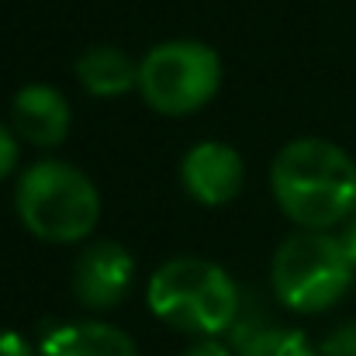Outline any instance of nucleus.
<instances>
[{"instance_id": "10", "label": "nucleus", "mask_w": 356, "mask_h": 356, "mask_svg": "<svg viewBox=\"0 0 356 356\" xmlns=\"http://www.w3.org/2000/svg\"><path fill=\"white\" fill-rule=\"evenodd\" d=\"M76 76L94 97H121L138 87V63H131L115 45H97L76 59Z\"/></svg>"}, {"instance_id": "5", "label": "nucleus", "mask_w": 356, "mask_h": 356, "mask_svg": "<svg viewBox=\"0 0 356 356\" xmlns=\"http://www.w3.org/2000/svg\"><path fill=\"white\" fill-rule=\"evenodd\" d=\"M222 87V59L211 45L177 38L145 52L138 63V94L159 115L180 118L201 111Z\"/></svg>"}, {"instance_id": "11", "label": "nucleus", "mask_w": 356, "mask_h": 356, "mask_svg": "<svg viewBox=\"0 0 356 356\" xmlns=\"http://www.w3.org/2000/svg\"><path fill=\"white\" fill-rule=\"evenodd\" d=\"M238 356H318L298 329H263L238 346Z\"/></svg>"}, {"instance_id": "1", "label": "nucleus", "mask_w": 356, "mask_h": 356, "mask_svg": "<svg viewBox=\"0 0 356 356\" xmlns=\"http://www.w3.org/2000/svg\"><path fill=\"white\" fill-rule=\"evenodd\" d=\"M277 208L305 232H329L356 211V163L336 142L294 138L270 166Z\"/></svg>"}, {"instance_id": "3", "label": "nucleus", "mask_w": 356, "mask_h": 356, "mask_svg": "<svg viewBox=\"0 0 356 356\" xmlns=\"http://www.w3.org/2000/svg\"><path fill=\"white\" fill-rule=\"evenodd\" d=\"M14 208L21 225L42 242L73 245L97 229L101 194L94 180L63 159H42L28 166L14 187Z\"/></svg>"}, {"instance_id": "14", "label": "nucleus", "mask_w": 356, "mask_h": 356, "mask_svg": "<svg viewBox=\"0 0 356 356\" xmlns=\"http://www.w3.org/2000/svg\"><path fill=\"white\" fill-rule=\"evenodd\" d=\"M184 356H232V350H229L218 336H201L197 343L187 346V353Z\"/></svg>"}, {"instance_id": "9", "label": "nucleus", "mask_w": 356, "mask_h": 356, "mask_svg": "<svg viewBox=\"0 0 356 356\" xmlns=\"http://www.w3.org/2000/svg\"><path fill=\"white\" fill-rule=\"evenodd\" d=\"M42 356H138V350L118 325L66 322L42 336Z\"/></svg>"}, {"instance_id": "12", "label": "nucleus", "mask_w": 356, "mask_h": 356, "mask_svg": "<svg viewBox=\"0 0 356 356\" xmlns=\"http://www.w3.org/2000/svg\"><path fill=\"white\" fill-rule=\"evenodd\" d=\"M318 353L322 356H356V322L336 325V329L322 339Z\"/></svg>"}, {"instance_id": "4", "label": "nucleus", "mask_w": 356, "mask_h": 356, "mask_svg": "<svg viewBox=\"0 0 356 356\" xmlns=\"http://www.w3.org/2000/svg\"><path fill=\"white\" fill-rule=\"evenodd\" d=\"M353 263L339 236L329 232H298L284 238L270 263L273 294L284 308L298 315H318L332 308L353 284Z\"/></svg>"}, {"instance_id": "2", "label": "nucleus", "mask_w": 356, "mask_h": 356, "mask_svg": "<svg viewBox=\"0 0 356 356\" xmlns=\"http://www.w3.org/2000/svg\"><path fill=\"white\" fill-rule=\"evenodd\" d=\"M145 298L156 318L197 339L232 332L238 312H242L236 280L218 263L201 259V256L166 259L149 277Z\"/></svg>"}, {"instance_id": "15", "label": "nucleus", "mask_w": 356, "mask_h": 356, "mask_svg": "<svg viewBox=\"0 0 356 356\" xmlns=\"http://www.w3.org/2000/svg\"><path fill=\"white\" fill-rule=\"evenodd\" d=\"M0 356H35V350L21 332H0Z\"/></svg>"}, {"instance_id": "6", "label": "nucleus", "mask_w": 356, "mask_h": 356, "mask_svg": "<svg viewBox=\"0 0 356 356\" xmlns=\"http://www.w3.org/2000/svg\"><path fill=\"white\" fill-rule=\"evenodd\" d=\"M135 259L118 242H90L73 263V294L90 312H108L128 298Z\"/></svg>"}, {"instance_id": "16", "label": "nucleus", "mask_w": 356, "mask_h": 356, "mask_svg": "<svg viewBox=\"0 0 356 356\" xmlns=\"http://www.w3.org/2000/svg\"><path fill=\"white\" fill-rule=\"evenodd\" d=\"M339 242H343V249H346V256H350V263L356 266V215L346 222V229L339 232Z\"/></svg>"}, {"instance_id": "13", "label": "nucleus", "mask_w": 356, "mask_h": 356, "mask_svg": "<svg viewBox=\"0 0 356 356\" xmlns=\"http://www.w3.org/2000/svg\"><path fill=\"white\" fill-rule=\"evenodd\" d=\"M17 166V135L0 121V180H7Z\"/></svg>"}, {"instance_id": "7", "label": "nucleus", "mask_w": 356, "mask_h": 356, "mask_svg": "<svg viewBox=\"0 0 356 356\" xmlns=\"http://www.w3.org/2000/svg\"><path fill=\"white\" fill-rule=\"evenodd\" d=\"M180 184L197 204L222 208L236 201L245 184L242 156L225 142H197L180 163Z\"/></svg>"}, {"instance_id": "8", "label": "nucleus", "mask_w": 356, "mask_h": 356, "mask_svg": "<svg viewBox=\"0 0 356 356\" xmlns=\"http://www.w3.org/2000/svg\"><path fill=\"white\" fill-rule=\"evenodd\" d=\"M70 121H73L70 101L52 83H28L10 101L14 135L38 149H56L70 135Z\"/></svg>"}]
</instances>
